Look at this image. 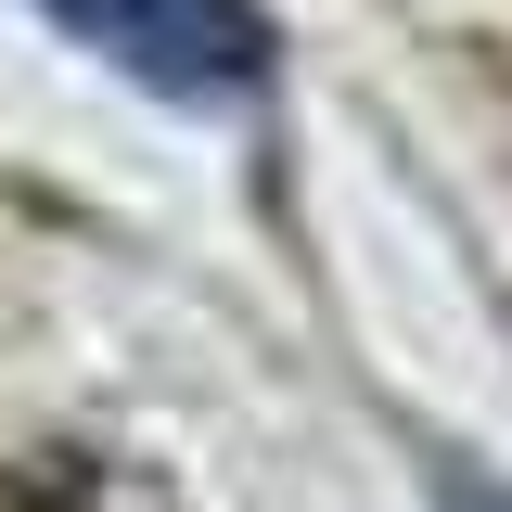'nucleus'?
<instances>
[{
  "label": "nucleus",
  "instance_id": "obj_1",
  "mask_svg": "<svg viewBox=\"0 0 512 512\" xmlns=\"http://www.w3.org/2000/svg\"><path fill=\"white\" fill-rule=\"evenodd\" d=\"M64 39H90L103 64H128L167 103H244L269 77V26L256 0H39Z\"/></svg>",
  "mask_w": 512,
  "mask_h": 512
}]
</instances>
